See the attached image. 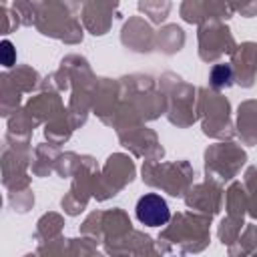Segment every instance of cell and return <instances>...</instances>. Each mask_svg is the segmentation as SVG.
I'll return each instance as SVG.
<instances>
[{
    "label": "cell",
    "mask_w": 257,
    "mask_h": 257,
    "mask_svg": "<svg viewBox=\"0 0 257 257\" xmlns=\"http://www.w3.org/2000/svg\"><path fill=\"white\" fill-rule=\"evenodd\" d=\"M137 219L147 227H161L171 219V211L167 201L161 195L147 193L137 201Z\"/></svg>",
    "instance_id": "1"
}]
</instances>
